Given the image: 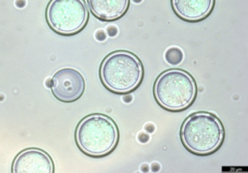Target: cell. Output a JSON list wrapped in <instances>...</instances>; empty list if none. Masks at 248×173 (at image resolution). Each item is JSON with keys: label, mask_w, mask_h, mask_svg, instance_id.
I'll return each mask as SVG.
<instances>
[{"label": "cell", "mask_w": 248, "mask_h": 173, "mask_svg": "<svg viewBox=\"0 0 248 173\" xmlns=\"http://www.w3.org/2000/svg\"><path fill=\"white\" fill-rule=\"evenodd\" d=\"M142 66L139 58L128 51H115L103 61L100 76L103 84L114 93H128L141 81Z\"/></svg>", "instance_id": "2"}, {"label": "cell", "mask_w": 248, "mask_h": 173, "mask_svg": "<svg viewBox=\"0 0 248 173\" xmlns=\"http://www.w3.org/2000/svg\"><path fill=\"white\" fill-rule=\"evenodd\" d=\"M175 13L186 20H199L212 10L214 0H171Z\"/></svg>", "instance_id": "8"}, {"label": "cell", "mask_w": 248, "mask_h": 173, "mask_svg": "<svg viewBox=\"0 0 248 173\" xmlns=\"http://www.w3.org/2000/svg\"><path fill=\"white\" fill-rule=\"evenodd\" d=\"M90 11L103 20L120 17L127 10L129 0H87Z\"/></svg>", "instance_id": "9"}, {"label": "cell", "mask_w": 248, "mask_h": 173, "mask_svg": "<svg viewBox=\"0 0 248 173\" xmlns=\"http://www.w3.org/2000/svg\"><path fill=\"white\" fill-rule=\"evenodd\" d=\"M76 141L86 155L105 156L117 144L118 130L112 119L107 115H88L79 122L77 128Z\"/></svg>", "instance_id": "1"}, {"label": "cell", "mask_w": 248, "mask_h": 173, "mask_svg": "<svg viewBox=\"0 0 248 173\" xmlns=\"http://www.w3.org/2000/svg\"><path fill=\"white\" fill-rule=\"evenodd\" d=\"M14 173H51L53 164L50 157L40 149H27L17 155L12 167Z\"/></svg>", "instance_id": "7"}, {"label": "cell", "mask_w": 248, "mask_h": 173, "mask_svg": "<svg viewBox=\"0 0 248 173\" xmlns=\"http://www.w3.org/2000/svg\"><path fill=\"white\" fill-rule=\"evenodd\" d=\"M88 11L83 0H50L46 19L55 32L70 35L78 32L86 23Z\"/></svg>", "instance_id": "5"}, {"label": "cell", "mask_w": 248, "mask_h": 173, "mask_svg": "<svg viewBox=\"0 0 248 173\" xmlns=\"http://www.w3.org/2000/svg\"><path fill=\"white\" fill-rule=\"evenodd\" d=\"M50 87L52 94L61 101H74L78 100L84 91L83 75L73 68L58 70L52 76Z\"/></svg>", "instance_id": "6"}, {"label": "cell", "mask_w": 248, "mask_h": 173, "mask_svg": "<svg viewBox=\"0 0 248 173\" xmlns=\"http://www.w3.org/2000/svg\"><path fill=\"white\" fill-rule=\"evenodd\" d=\"M154 95L163 107L180 110L186 108L194 101L196 85L186 72L176 69L169 70L156 79Z\"/></svg>", "instance_id": "4"}, {"label": "cell", "mask_w": 248, "mask_h": 173, "mask_svg": "<svg viewBox=\"0 0 248 173\" xmlns=\"http://www.w3.org/2000/svg\"><path fill=\"white\" fill-rule=\"evenodd\" d=\"M166 59H167L168 63H170L171 65H177V64L181 63V61L183 59V53L178 47L172 46L167 50Z\"/></svg>", "instance_id": "10"}, {"label": "cell", "mask_w": 248, "mask_h": 173, "mask_svg": "<svg viewBox=\"0 0 248 173\" xmlns=\"http://www.w3.org/2000/svg\"><path fill=\"white\" fill-rule=\"evenodd\" d=\"M224 130L218 118L210 113L190 115L183 123L181 138L191 152L205 155L216 150L222 143Z\"/></svg>", "instance_id": "3"}]
</instances>
